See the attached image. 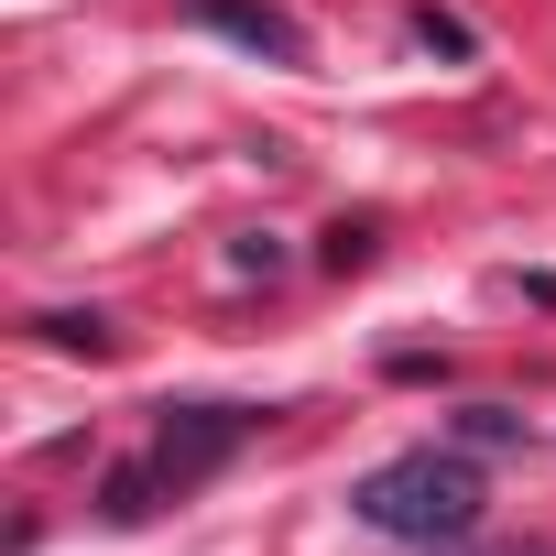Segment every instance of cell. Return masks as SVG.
<instances>
[{"mask_svg": "<svg viewBox=\"0 0 556 556\" xmlns=\"http://www.w3.org/2000/svg\"><path fill=\"white\" fill-rule=\"evenodd\" d=\"M251 404H164V426H153V447L131 458V469H110L99 480V513L110 523H142L153 502H186L197 480H218L240 447H251Z\"/></svg>", "mask_w": 556, "mask_h": 556, "instance_id": "2", "label": "cell"}, {"mask_svg": "<svg viewBox=\"0 0 556 556\" xmlns=\"http://www.w3.org/2000/svg\"><path fill=\"white\" fill-rule=\"evenodd\" d=\"M502 556H545V545H502Z\"/></svg>", "mask_w": 556, "mask_h": 556, "instance_id": "7", "label": "cell"}, {"mask_svg": "<svg viewBox=\"0 0 556 556\" xmlns=\"http://www.w3.org/2000/svg\"><path fill=\"white\" fill-rule=\"evenodd\" d=\"M480 469L458 458V447H404V458H382V469H361L350 480V513L371 523V534H393V545H469L480 534Z\"/></svg>", "mask_w": 556, "mask_h": 556, "instance_id": "1", "label": "cell"}, {"mask_svg": "<svg viewBox=\"0 0 556 556\" xmlns=\"http://www.w3.org/2000/svg\"><path fill=\"white\" fill-rule=\"evenodd\" d=\"M197 23L229 34V45H251V55H273V66H295V55H306V34L273 12V0H197Z\"/></svg>", "mask_w": 556, "mask_h": 556, "instance_id": "3", "label": "cell"}, {"mask_svg": "<svg viewBox=\"0 0 556 556\" xmlns=\"http://www.w3.org/2000/svg\"><path fill=\"white\" fill-rule=\"evenodd\" d=\"M458 437H469V447H513V437H523V415H513V404H469V415H458Z\"/></svg>", "mask_w": 556, "mask_h": 556, "instance_id": "5", "label": "cell"}, {"mask_svg": "<svg viewBox=\"0 0 556 556\" xmlns=\"http://www.w3.org/2000/svg\"><path fill=\"white\" fill-rule=\"evenodd\" d=\"M34 328H45V350H66V361H77V350H88V361H110V350H121V328H110V317H34Z\"/></svg>", "mask_w": 556, "mask_h": 556, "instance_id": "4", "label": "cell"}, {"mask_svg": "<svg viewBox=\"0 0 556 556\" xmlns=\"http://www.w3.org/2000/svg\"><path fill=\"white\" fill-rule=\"evenodd\" d=\"M415 34H426L437 55H469V23H447V12H415Z\"/></svg>", "mask_w": 556, "mask_h": 556, "instance_id": "6", "label": "cell"}]
</instances>
